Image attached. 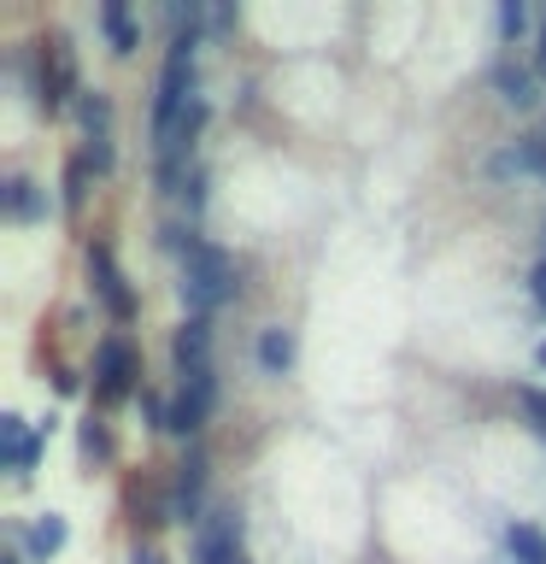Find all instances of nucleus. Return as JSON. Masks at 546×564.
Here are the masks:
<instances>
[{"label": "nucleus", "mask_w": 546, "mask_h": 564, "mask_svg": "<svg viewBox=\"0 0 546 564\" xmlns=\"http://www.w3.org/2000/svg\"><path fill=\"white\" fill-rule=\"evenodd\" d=\"M7 77L30 95V106L42 118H65L83 95V70H77V47H70L65 30H47L35 42H18L7 47Z\"/></svg>", "instance_id": "1"}, {"label": "nucleus", "mask_w": 546, "mask_h": 564, "mask_svg": "<svg viewBox=\"0 0 546 564\" xmlns=\"http://www.w3.org/2000/svg\"><path fill=\"white\" fill-rule=\"evenodd\" d=\"M241 259L229 253L223 241H211L206 229H194V241H188V253L176 259V294H183V306L188 317H218L223 306H236L241 300Z\"/></svg>", "instance_id": "2"}, {"label": "nucleus", "mask_w": 546, "mask_h": 564, "mask_svg": "<svg viewBox=\"0 0 546 564\" xmlns=\"http://www.w3.org/2000/svg\"><path fill=\"white\" fill-rule=\"evenodd\" d=\"M148 388V370H141V347L123 329H106L95 341V359H88V394H95V412H112V405L135 400Z\"/></svg>", "instance_id": "3"}, {"label": "nucleus", "mask_w": 546, "mask_h": 564, "mask_svg": "<svg viewBox=\"0 0 546 564\" xmlns=\"http://www.w3.org/2000/svg\"><path fill=\"white\" fill-rule=\"evenodd\" d=\"M83 276H88V300H95L118 329H130L141 317V294H135V282L123 276V264H118V253H112V241H106V236L83 241Z\"/></svg>", "instance_id": "4"}, {"label": "nucleus", "mask_w": 546, "mask_h": 564, "mask_svg": "<svg viewBox=\"0 0 546 564\" xmlns=\"http://www.w3.org/2000/svg\"><path fill=\"white\" fill-rule=\"evenodd\" d=\"M165 482H171V523H183L194 535V529L206 523V511H211V453H206V441H194V447L176 453Z\"/></svg>", "instance_id": "5"}, {"label": "nucleus", "mask_w": 546, "mask_h": 564, "mask_svg": "<svg viewBox=\"0 0 546 564\" xmlns=\"http://www.w3.org/2000/svg\"><path fill=\"white\" fill-rule=\"evenodd\" d=\"M188 564H253L247 558V506L218 500L188 535Z\"/></svg>", "instance_id": "6"}, {"label": "nucleus", "mask_w": 546, "mask_h": 564, "mask_svg": "<svg viewBox=\"0 0 546 564\" xmlns=\"http://www.w3.org/2000/svg\"><path fill=\"white\" fill-rule=\"evenodd\" d=\"M53 430H59V417H24V412H0V465H7V476L18 488L35 476V465H42V453H47V441Z\"/></svg>", "instance_id": "7"}, {"label": "nucleus", "mask_w": 546, "mask_h": 564, "mask_svg": "<svg viewBox=\"0 0 546 564\" xmlns=\"http://www.w3.org/2000/svg\"><path fill=\"white\" fill-rule=\"evenodd\" d=\"M218 400H223V382H218V370H200V377L176 382V394H171V423H165V435H176V441H183V447H194V441L206 435L211 412H218Z\"/></svg>", "instance_id": "8"}, {"label": "nucleus", "mask_w": 546, "mask_h": 564, "mask_svg": "<svg viewBox=\"0 0 546 564\" xmlns=\"http://www.w3.org/2000/svg\"><path fill=\"white\" fill-rule=\"evenodd\" d=\"M70 541V518L65 511H35V518H7V546H18L30 564L59 558Z\"/></svg>", "instance_id": "9"}, {"label": "nucleus", "mask_w": 546, "mask_h": 564, "mask_svg": "<svg viewBox=\"0 0 546 564\" xmlns=\"http://www.w3.org/2000/svg\"><path fill=\"white\" fill-rule=\"evenodd\" d=\"M488 88L505 112H540V77H535V65L517 59V53H500V59H493Z\"/></svg>", "instance_id": "10"}, {"label": "nucleus", "mask_w": 546, "mask_h": 564, "mask_svg": "<svg viewBox=\"0 0 546 564\" xmlns=\"http://www.w3.org/2000/svg\"><path fill=\"white\" fill-rule=\"evenodd\" d=\"M211 347H218V329H211V317H183V324L171 329V377L188 382L211 370Z\"/></svg>", "instance_id": "11"}, {"label": "nucleus", "mask_w": 546, "mask_h": 564, "mask_svg": "<svg viewBox=\"0 0 546 564\" xmlns=\"http://www.w3.org/2000/svg\"><path fill=\"white\" fill-rule=\"evenodd\" d=\"M53 206H59V194H53L47 183H35L30 171H7V176H0V212H7L12 224H42Z\"/></svg>", "instance_id": "12"}, {"label": "nucleus", "mask_w": 546, "mask_h": 564, "mask_svg": "<svg viewBox=\"0 0 546 564\" xmlns=\"http://www.w3.org/2000/svg\"><path fill=\"white\" fill-rule=\"evenodd\" d=\"M253 359H259V370L271 382H282L294 370V359H299V329L294 324H264L259 341H253Z\"/></svg>", "instance_id": "13"}, {"label": "nucleus", "mask_w": 546, "mask_h": 564, "mask_svg": "<svg viewBox=\"0 0 546 564\" xmlns=\"http://www.w3.org/2000/svg\"><path fill=\"white\" fill-rule=\"evenodd\" d=\"M95 24L106 35V47H112V59H130L141 53V18L130 12V0H100L95 7Z\"/></svg>", "instance_id": "14"}, {"label": "nucleus", "mask_w": 546, "mask_h": 564, "mask_svg": "<svg viewBox=\"0 0 546 564\" xmlns=\"http://www.w3.org/2000/svg\"><path fill=\"white\" fill-rule=\"evenodd\" d=\"M77 465H83V470L118 465V430H112V417H106V412H88V417L77 423Z\"/></svg>", "instance_id": "15"}, {"label": "nucleus", "mask_w": 546, "mask_h": 564, "mask_svg": "<svg viewBox=\"0 0 546 564\" xmlns=\"http://www.w3.org/2000/svg\"><path fill=\"white\" fill-rule=\"evenodd\" d=\"M70 118H77V135L83 141H112V95L95 83V88H83L77 106H70Z\"/></svg>", "instance_id": "16"}, {"label": "nucleus", "mask_w": 546, "mask_h": 564, "mask_svg": "<svg viewBox=\"0 0 546 564\" xmlns=\"http://www.w3.org/2000/svg\"><path fill=\"white\" fill-rule=\"evenodd\" d=\"M95 165H88L83 153H65V171H59V212L65 218H83V206H88V194H95Z\"/></svg>", "instance_id": "17"}, {"label": "nucleus", "mask_w": 546, "mask_h": 564, "mask_svg": "<svg viewBox=\"0 0 546 564\" xmlns=\"http://www.w3.org/2000/svg\"><path fill=\"white\" fill-rule=\"evenodd\" d=\"M500 546L511 553V564H546V529L528 518H511L500 529Z\"/></svg>", "instance_id": "18"}, {"label": "nucleus", "mask_w": 546, "mask_h": 564, "mask_svg": "<svg viewBox=\"0 0 546 564\" xmlns=\"http://www.w3.org/2000/svg\"><path fill=\"white\" fill-rule=\"evenodd\" d=\"M493 30H500V47H517L528 30H540V18H535V7H528V0H500Z\"/></svg>", "instance_id": "19"}, {"label": "nucleus", "mask_w": 546, "mask_h": 564, "mask_svg": "<svg viewBox=\"0 0 546 564\" xmlns=\"http://www.w3.org/2000/svg\"><path fill=\"white\" fill-rule=\"evenodd\" d=\"M206 200H211V176H206V165H194L188 183H183V194H176V206H183L188 224H200V218H206Z\"/></svg>", "instance_id": "20"}, {"label": "nucleus", "mask_w": 546, "mask_h": 564, "mask_svg": "<svg viewBox=\"0 0 546 564\" xmlns=\"http://www.w3.org/2000/svg\"><path fill=\"white\" fill-rule=\"evenodd\" d=\"M241 30V7L236 0H211L206 7V42H229Z\"/></svg>", "instance_id": "21"}, {"label": "nucleus", "mask_w": 546, "mask_h": 564, "mask_svg": "<svg viewBox=\"0 0 546 564\" xmlns=\"http://www.w3.org/2000/svg\"><path fill=\"white\" fill-rule=\"evenodd\" d=\"M135 417L148 423V430H159V435H165V423H171V394H159V388L148 382V388L135 394Z\"/></svg>", "instance_id": "22"}, {"label": "nucleus", "mask_w": 546, "mask_h": 564, "mask_svg": "<svg viewBox=\"0 0 546 564\" xmlns=\"http://www.w3.org/2000/svg\"><path fill=\"white\" fill-rule=\"evenodd\" d=\"M511 394H517L523 417H528V430H535V435L546 441V388H540V382H517V388H511Z\"/></svg>", "instance_id": "23"}, {"label": "nucleus", "mask_w": 546, "mask_h": 564, "mask_svg": "<svg viewBox=\"0 0 546 564\" xmlns=\"http://www.w3.org/2000/svg\"><path fill=\"white\" fill-rule=\"evenodd\" d=\"M47 382H53V394H59V400H77L83 388H88V370H77V365H47Z\"/></svg>", "instance_id": "24"}, {"label": "nucleus", "mask_w": 546, "mask_h": 564, "mask_svg": "<svg viewBox=\"0 0 546 564\" xmlns=\"http://www.w3.org/2000/svg\"><path fill=\"white\" fill-rule=\"evenodd\" d=\"M77 153L95 165V176H112V171H118V148H112V141H83Z\"/></svg>", "instance_id": "25"}, {"label": "nucleus", "mask_w": 546, "mask_h": 564, "mask_svg": "<svg viewBox=\"0 0 546 564\" xmlns=\"http://www.w3.org/2000/svg\"><path fill=\"white\" fill-rule=\"evenodd\" d=\"M523 289H528V300H535V312L546 317V253L528 264V276H523Z\"/></svg>", "instance_id": "26"}, {"label": "nucleus", "mask_w": 546, "mask_h": 564, "mask_svg": "<svg viewBox=\"0 0 546 564\" xmlns=\"http://www.w3.org/2000/svg\"><path fill=\"white\" fill-rule=\"evenodd\" d=\"M130 564H171L153 541H130Z\"/></svg>", "instance_id": "27"}, {"label": "nucleus", "mask_w": 546, "mask_h": 564, "mask_svg": "<svg viewBox=\"0 0 546 564\" xmlns=\"http://www.w3.org/2000/svg\"><path fill=\"white\" fill-rule=\"evenodd\" d=\"M528 65H535V77H546V12H540V30H535V59H528Z\"/></svg>", "instance_id": "28"}, {"label": "nucleus", "mask_w": 546, "mask_h": 564, "mask_svg": "<svg viewBox=\"0 0 546 564\" xmlns=\"http://www.w3.org/2000/svg\"><path fill=\"white\" fill-rule=\"evenodd\" d=\"M0 564H30V558L18 553V546H7V553H0Z\"/></svg>", "instance_id": "29"}, {"label": "nucleus", "mask_w": 546, "mask_h": 564, "mask_svg": "<svg viewBox=\"0 0 546 564\" xmlns=\"http://www.w3.org/2000/svg\"><path fill=\"white\" fill-rule=\"evenodd\" d=\"M535 365L546 370V335H540V341H535Z\"/></svg>", "instance_id": "30"}, {"label": "nucleus", "mask_w": 546, "mask_h": 564, "mask_svg": "<svg viewBox=\"0 0 546 564\" xmlns=\"http://www.w3.org/2000/svg\"><path fill=\"white\" fill-rule=\"evenodd\" d=\"M540 253H546V224H540Z\"/></svg>", "instance_id": "31"}]
</instances>
